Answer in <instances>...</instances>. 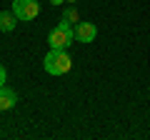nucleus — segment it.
Wrapping results in <instances>:
<instances>
[{
	"instance_id": "f257e3e1",
	"label": "nucleus",
	"mask_w": 150,
	"mask_h": 140,
	"mask_svg": "<svg viewBox=\"0 0 150 140\" xmlns=\"http://www.w3.org/2000/svg\"><path fill=\"white\" fill-rule=\"evenodd\" d=\"M43 65H45V73H50V75H65V73H70V68H73V60H70L68 50L50 48V53L45 55Z\"/></svg>"
},
{
	"instance_id": "f03ea898",
	"label": "nucleus",
	"mask_w": 150,
	"mask_h": 140,
	"mask_svg": "<svg viewBox=\"0 0 150 140\" xmlns=\"http://www.w3.org/2000/svg\"><path fill=\"white\" fill-rule=\"evenodd\" d=\"M73 40H75V30H73V25H68L65 20H60V25L55 28V30H50V35H48L50 48H58V50H68L70 45H73Z\"/></svg>"
},
{
	"instance_id": "7ed1b4c3",
	"label": "nucleus",
	"mask_w": 150,
	"mask_h": 140,
	"mask_svg": "<svg viewBox=\"0 0 150 140\" xmlns=\"http://www.w3.org/2000/svg\"><path fill=\"white\" fill-rule=\"evenodd\" d=\"M13 13L18 15V20H35L40 13V3L38 0H13Z\"/></svg>"
},
{
	"instance_id": "20e7f679",
	"label": "nucleus",
	"mask_w": 150,
	"mask_h": 140,
	"mask_svg": "<svg viewBox=\"0 0 150 140\" xmlns=\"http://www.w3.org/2000/svg\"><path fill=\"white\" fill-rule=\"evenodd\" d=\"M73 30H75V40H78V43H93L95 35H98L95 23H78Z\"/></svg>"
},
{
	"instance_id": "39448f33",
	"label": "nucleus",
	"mask_w": 150,
	"mask_h": 140,
	"mask_svg": "<svg viewBox=\"0 0 150 140\" xmlns=\"http://www.w3.org/2000/svg\"><path fill=\"white\" fill-rule=\"evenodd\" d=\"M18 103V93L13 90V88L3 85L0 88V110H13Z\"/></svg>"
},
{
	"instance_id": "423d86ee",
	"label": "nucleus",
	"mask_w": 150,
	"mask_h": 140,
	"mask_svg": "<svg viewBox=\"0 0 150 140\" xmlns=\"http://www.w3.org/2000/svg\"><path fill=\"white\" fill-rule=\"evenodd\" d=\"M15 25H18V15L13 10H3L0 13V30L3 33H13Z\"/></svg>"
},
{
	"instance_id": "0eeeda50",
	"label": "nucleus",
	"mask_w": 150,
	"mask_h": 140,
	"mask_svg": "<svg viewBox=\"0 0 150 140\" xmlns=\"http://www.w3.org/2000/svg\"><path fill=\"white\" fill-rule=\"evenodd\" d=\"M63 20L68 23V25H78V23H80V13H78V8H75V5L65 8V13H63Z\"/></svg>"
},
{
	"instance_id": "6e6552de",
	"label": "nucleus",
	"mask_w": 150,
	"mask_h": 140,
	"mask_svg": "<svg viewBox=\"0 0 150 140\" xmlns=\"http://www.w3.org/2000/svg\"><path fill=\"white\" fill-rule=\"evenodd\" d=\"M5 80H8V70H5V65H0V88L5 85Z\"/></svg>"
},
{
	"instance_id": "1a4fd4ad",
	"label": "nucleus",
	"mask_w": 150,
	"mask_h": 140,
	"mask_svg": "<svg viewBox=\"0 0 150 140\" xmlns=\"http://www.w3.org/2000/svg\"><path fill=\"white\" fill-rule=\"evenodd\" d=\"M50 3H53V5H63L65 0H50Z\"/></svg>"
},
{
	"instance_id": "9d476101",
	"label": "nucleus",
	"mask_w": 150,
	"mask_h": 140,
	"mask_svg": "<svg viewBox=\"0 0 150 140\" xmlns=\"http://www.w3.org/2000/svg\"><path fill=\"white\" fill-rule=\"evenodd\" d=\"M65 3H78V0H65Z\"/></svg>"
}]
</instances>
